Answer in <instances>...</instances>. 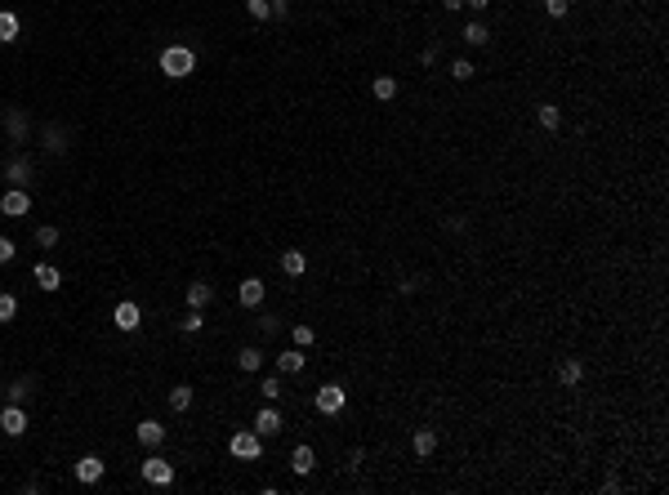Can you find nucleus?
Masks as SVG:
<instances>
[{
	"mask_svg": "<svg viewBox=\"0 0 669 495\" xmlns=\"http://www.w3.org/2000/svg\"><path fill=\"white\" fill-rule=\"evenodd\" d=\"M27 389H32V379H18L14 389H9V402H22V397H27Z\"/></svg>",
	"mask_w": 669,
	"mask_h": 495,
	"instance_id": "36",
	"label": "nucleus"
},
{
	"mask_svg": "<svg viewBox=\"0 0 669 495\" xmlns=\"http://www.w3.org/2000/svg\"><path fill=\"white\" fill-rule=\"evenodd\" d=\"M486 41H491V32H486L482 22H469L464 27V45H486Z\"/></svg>",
	"mask_w": 669,
	"mask_h": 495,
	"instance_id": "28",
	"label": "nucleus"
},
{
	"mask_svg": "<svg viewBox=\"0 0 669 495\" xmlns=\"http://www.w3.org/2000/svg\"><path fill=\"white\" fill-rule=\"evenodd\" d=\"M36 286H41V291H58V286H63V272L54 268V263H36Z\"/></svg>",
	"mask_w": 669,
	"mask_h": 495,
	"instance_id": "15",
	"label": "nucleus"
},
{
	"mask_svg": "<svg viewBox=\"0 0 669 495\" xmlns=\"http://www.w3.org/2000/svg\"><path fill=\"white\" fill-rule=\"evenodd\" d=\"M192 67H197V54H192L188 45H170V50H161V71H165L170 81L192 76Z\"/></svg>",
	"mask_w": 669,
	"mask_h": 495,
	"instance_id": "1",
	"label": "nucleus"
},
{
	"mask_svg": "<svg viewBox=\"0 0 669 495\" xmlns=\"http://www.w3.org/2000/svg\"><path fill=\"white\" fill-rule=\"evenodd\" d=\"M188 406H192V389H188V384L170 389V410H188Z\"/></svg>",
	"mask_w": 669,
	"mask_h": 495,
	"instance_id": "27",
	"label": "nucleus"
},
{
	"mask_svg": "<svg viewBox=\"0 0 669 495\" xmlns=\"http://www.w3.org/2000/svg\"><path fill=\"white\" fill-rule=\"evenodd\" d=\"M0 143H5V139H0Z\"/></svg>",
	"mask_w": 669,
	"mask_h": 495,
	"instance_id": "42",
	"label": "nucleus"
},
{
	"mask_svg": "<svg viewBox=\"0 0 669 495\" xmlns=\"http://www.w3.org/2000/svg\"><path fill=\"white\" fill-rule=\"evenodd\" d=\"M268 5H273V14H277V18H286V9H290V0H268Z\"/></svg>",
	"mask_w": 669,
	"mask_h": 495,
	"instance_id": "39",
	"label": "nucleus"
},
{
	"mask_svg": "<svg viewBox=\"0 0 669 495\" xmlns=\"http://www.w3.org/2000/svg\"><path fill=\"white\" fill-rule=\"evenodd\" d=\"M5 125H9V139H14V143H22V139H27V116H22L18 107H9Z\"/></svg>",
	"mask_w": 669,
	"mask_h": 495,
	"instance_id": "22",
	"label": "nucleus"
},
{
	"mask_svg": "<svg viewBox=\"0 0 669 495\" xmlns=\"http://www.w3.org/2000/svg\"><path fill=\"white\" fill-rule=\"evenodd\" d=\"M303 361H308V357H303V348H290V353L277 357V375H299Z\"/></svg>",
	"mask_w": 669,
	"mask_h": 495,
	"instance_id": "16",
	"label": "nucleus"
},
{
	"mask_svg": "<svg viewBox=\"0 0 669 495\" xmlns=\"http://www.w3.org/2000/svg\"><path fill=\"white\" fill-rule=\"evenodd\" d=\"M27 210H32V192L27 188H9L5 197H0V214H5V219H22Z\"/></svg>",
	"mask_w": 669,
	"mask_h": 495,
	"instance_id": "5",
	"label": "nucleus"
},
{
	"mask_svg": "<svg viewBox=\"0 0 669 495\" xmlns=\"http://www.w3.org/2000/svg\"><path fill=\"white\" fill-rule=\"evenodd\" d=\"M344 402H348V393L339 389V384H322L317 397H312V406H317L322 415H339V410H344Z\"/></svg>",
	"mask_w": 669,
	"mask_h": 495,
	"instance_id": "4",
	"label": "nucleus"
},
{
	"mask_svg": "<svg viewBox=\"0 0 669 495\" xmlns=\"http://www.w3.org/2000/svg\"><path fill=\"white\" fill-rule=\"evenodd\" d=\"M259 393L268 397V402H277V397H282V375H268V379L259 384Z\"/></svg>",
	"mask_w": 669,
	"mask_h": 495,
	"instance_id": "30",
	"label": "nucleus"
},
{
	"mask_svg": "<svg viewBox=\"0 0 669 495\" xmlns=\"http://www.w3.org/2000/svg\"><path fill=\"white\" fill-rule=\"evenodd\" d=\"M442 9H451V14H455V9H464V0H442Z\"/></svg>",
	"mask_w": 669,
	"mask_h": 495,
	"instance_id": "40",
	"label": "nucleus"
},
{
	"mask_svg": "<svg viewBox=\"0 0 669 495\" xmlns=\"http://www.w3.org/2000/svg\"><path fill=\"white\" fill-rule=\"evenodd\" d=\"M544 9H549L553 18H567V9H571V0H544Z\"/></svg>",
	"mask_w": 669,
	"mask_h": 495,
	"instance_id": "35",
	"label": "nucleus"
},
{
	"mask_svg": "<svg viewBox=\"0 0 669 495\" xmlns=\"http://www.w3.org/2000/svg\"><path fill=\"white\" fill-rule=\"evenodd\" d=\"M143 482H152V487H170V482H174V464H170L165 455H148V460H143Z\"/></svg>",
	"mask_w": 669,
	"mask_h": 495,
	"instance_id": "3",
	"label": "nucleus"
},
{
	"mask_svg": "<svg viewBox=\"0 0 669 495\" xmlns=\"http://www.w3.org/2000/svg\"><path fill=\"white\" fill-rule=\"evenodd\" d=\"M36 241H41L45 250H54V246H58V228H54V223H41V228H36Z\"/></svg>",
	"mask_w": 669,
	"mask_h": 495,
	"instance_id": "29",
	"label": "nucleus"
},
{
	"mask_svg": "<svg viewBox=\"0 0 669 495\" xmlns=\"http://www.w3.org/2000/svg\"><path fill=\"white\" fill-rule=\"evenodd\" d=\"M99 477H103V460H99V455H81V460H76V482L90 487V482H99Z\"/></svg>",
	"mask_w": 669,
	"mask_h": 495,
	"instance_id": "12",
	"label": "nucleus"
},
{
	"mask_svg": "<svg viewBox=\"0 0 669 495\" xmlns=\"http://www.w3.org/2000/svg\"><path fill=\"white\" fill-rule=\"evenodd\" d=\"M237 299H241V308H259L263 304V281L259 277H246V281L237 286Z\"/></svg>",
	"mask_w": 669,
	"mask_h": 495,
	"instance_id": "10",
	"label": "nucleus"
},
{
	"mask_svg": "<svg viewBox=\"0 0 669 495\" xmlns=\"http://www.w3.org/2000/svg\"><path fill=\"white\" fill-rule=\"evenodd\" d=\"M14 255H18V250H14V241H9V237H0V263H9Z\"/></svg>",
	"mask_w": 669,
	"mask_h": 495,
	"instance_id": "37",
	"label": "nucleus"
},
{
	"mask_svg": "<svg viewBox=\"0 0 669 495\" xmlns=\"http://www.w3.org/2000/svg\"><path fill=\"white\" fill-rule=\"evenodd\" d=\"M228 451H233L237 460H259V455H263V438H259L254 428H241V433H233Z\"/></svg>",
	"mask_w": 669,
	"mask_h": 495,
	"instance_id": "2",
	"label": "nucleus"
},
{
	"mask_svg": "<svg viewBox=\"0 0 669 495\" xmlns=\"http://www.w3.org/2000/svg\"><path fill=\"white\" fill-rule=\"evenodd\" d=\"M303 268H308L303 250H286V255H282V272H286V277H303Z\"/></svg>",
	"mask_w": 669,
	"mask_h": 495,
	"instance_id": "21",
	"label": "nucleus"
},
{
	"mask_svg": "<svg viewBox=\"0 0 669 495\" xmlns=\"http://www.w3.org/2000/svg\"><path fill=\"white\" fill-rule=\"evenodd\" d=\"M290 335H295V344H299V348H308L312 340H317V330H312V326H295Z\"/></svg>",
	"mask_w": 669,
	"mask_h": 495,
	"instance_id": "32",
	"label": "nucleus"
},
{
	"mask_svg": "<svg viewBox=\"0 0 669 495\" xmlns=\"http://www.w3.org/2000/svg\"><path fill=\"white\" fill-rule=\"evenodd\" d=\"M558 379H563L567 389H576V384L585 379V366H580V357H567L563 366H558Z\"/></svg>",
	"mask_w": 669,
	"mask_h": 495,
	"instance_id": "17",
	"label": "nucleus"
},
{
	"mask_svg": "<svg viewBox=\"0 0 669 495\" xmlns=\"http://www.w3.org/2000/svg\"><path fill=\"white\" fill-rule=\"evenodd\" d=\"M237 366L246 370V375H254V370L263 366V353H259V348H241V353H237Z\"/></svg>",
	"mask_w": 669,
	"mask_h": 495,
	"instance_id": "24",
	"label": "nucleus"
},
{
	"mask_svg": "<svg viewBox=\"0 0 669 495\" xmlns=\"http://www.w3.org/2000/svg\"><path fill=\"white\" fill-rule=\"evenodd\" d=\"M201 326H205V312H201V308H188L184 321H179V330H184V335H197Z\"/></svg>",
	"mask_w": 669,
	"mask_h": 495,
	"instance_id": "26",
	"label": "nucleus"
},
{
	"mask_svg": "<svg viewBox=\"0 0 669 495\" xmlns=\"http://www.w3.org/2000/svg\"><path fill=\"white\" fill-rule=\"evenodd\" d=\"M246 9H250V18H273V5H268V0H246Z\"/></svg>",
	"mask_w": 669,
	"mask_h": 495,
	"instance_id": "33",
	"label": "nucleus"
},
{
	"mask_svg": "<svg viewBox=\"0 0 669 495\" xmlns=\"http://www.w3.org/2000/svg\"><path fill=\"white\" fill-rule=\"evenodd\" d=\"M18 317V299L14 295H0V321H14Z\"/></svg>",
	"mask_w": 669,
	"mask_h": 495,
	"instance_id": "31",
	"label": "nucleus"
},
{
	"mask_svg": "<svg viewBox=\"0 0 669 495\" xmlns=\"http://www.w3.org/2000/svg\"><path fill=\"white\" fill-rule=\"evenodd\" d=\"M134 433H139L143 446H161V442H165V424H161V419H143Z\"/></svg>",
	"mask_w": 669,
	"mask_h": 495,
	"instance_id": "14",
	"label": "nucleus"
},
{
	"mask_svg": "<svg viewBox=\"0 0 669 495\" xmlns=\"http://www.w3.org/2000/svg\"><path fill=\"white\" fill-rule=\"evenodd\" d=\"M375 99H380V103L397 99V76H375Z\"/></svg>",
	"mask_w": 669,
	"mask_h": 495,
	"instance_id": "25",
	"label": "nucleus"
},
{
	"mask_svg": "<svg viewBox=\"0 0 669 495\" xmlns=\"http://www.w3.org/2000/svg\"><path fill=\"white\" fill-rule=\"evenodd\" d=\"M214 299V286H205V281H192L188 286V308H205Z\"/></svg>",
	"mask_w": 669,
	"mask_h": 495,
	"instance_id": "20",
	"label": "nucleus"
},
{
	"mask_svg": "<svg viewBox=\"0 0 669 495\" xmlns=\"http://www.w3.org/2000/svg\"><path fill=\"white\" fill-rule=\"evenodd\" d=\"M286 428V419H282V410H273V406H263L259 415H254V433L259 438H277V433Z\"/></svg>",
	"mask_w": 669,
	"mask_h": 495,
	"instance_id": "8",
	"label": "nucleus"
},
{
	"mask_svg": "<svg viewBox=\"0 0 669 495\" xmlns=\"http://www.w3.org/2000/svg\"><path fill=\"white\" fill-rule=\"evenodd\" d=\"M451 76H455V81H469V76H473V63H469V58H455V63H451Z\"/></svg>",
	"mask_w": 669,
	"mask_h": 495,
	"instance_id": "34",
	"label": "nucleus"
},
{
	"mask_svg": "<svg viewBox=\"0 0 669 495\" xmlns=\"http://www.w3.org/2000/svg\"><path fill=\"white\" fill-rule=\"evenodd\" d=\"M14 41H18V14L0 9V45H14Z\"/></svg>",
	"mask_w": 669,
	"mask_h": 495,
	"instance_id": "18",
	"label": "nucleus"
},
{
	"mask_svg": "<svg viewBox=\"0 0 669 495\" xmlns=\"http://www.w3.org/2000/svg\"><path fill=\"white\" fill-rule=\"evenodd\" d=\"M290 468H295L299 477H308L312 468H317V451H312V446H295V451H290Z\"/></svg>",
	"mask_w": 669,
	"mask_h": 495,
	"instance_id": "11",
	"label": "nucleus"
},
{
	"mask_svg": "<svg viewBox=\"0 0 669 495\" xmlns=\"http://www.w3.org/2000/svg\"><path fill=\"white\" fill-rule=\"evenodd\" d=\"M411 446H415V455H433V446H437V433H433V428H415V438H411Z\"/></svg>",
	"mask_w": 669,
	"mask_h": 495,
	"instance_id": "23",
	"label": "nucleus"
},
{
	"mask_svg": "<svg viewBox=\"0 0 669 495\" xmlns=\"http://www.w3.org/2000/svg\"><path fill=\"white\" fill-rule=\"evenodd\" d=\"M112 321H116V330H139L143 326V308L134 304V299H125V304H116V312H112Z\"/></svg>",
	"mask_w": 669,
	"mask_h": 495,
	"instance_id": "6",
	"label": "nucleus"
},
{
	"mask_svg": "<svg viewBox=\"0 0 669 495\" xmlns=\"http://www.w3.org/2000/svg\"><path fill=\"white\" fill-rule=\"evenodd\" d=\"M464 5H469V9H478V14H482V9L491 5V0H464Z\"/></svg>",
	"mask_w": 669,
	"mask_h": 495,
	"instance_id": "41",
	"label": "nucleus"
},
{
	"mask_svg": "<svg viewBox=\"0 0 669 495\" xmlns=\"http://www.w3.org/2000/svg\"><path fill=\"white\" fill-rule=\"evenodd\" d=\"M41 139H45V152H54V156L67 152V130H63V125H45Z\"/></svg>",
	"mask_w": 669,
	"mask_h": 495,
	"instance_id": "13",
	"label": "nucleus"
},
{
	"mask_svg": "<svg viewBox=\"0 0 669 495\" xmlns=\"http://www.w3.org/2000/svg\"><path fill=\"white\" fill-rule=\"evenodd\" d=\"M535 120H540V130H558L563 125V112H558V103H540L535 107Z\"/></svg>",
	"mask_w": 669,
	"mask_h": 495,
	"instance_id": "19",
	"label": "nucleus"
},
{
	"mask_svg": "<svg viewBox=\"0 0 669 495\" xmlns=\"http://www.w3.org/2000/svg\"><path fill=\"white\" fill-rule=\"evenodd\" d=\"M420 58H424V67H433V63H437V58H442V50H437V45H429V50H424Z\"/></svg>",
	"mask_w": 669,
	"mask_h": 495,
	"instance_id": "38",
	"label": "nucleus"
},
{
	"mask_svg": "<svg viewBox=\"0 0 669 495\" xmlns=\"http://www.w3.org/2000/svg\"><path fill=\"white\" fill-rule=\"evenodd\" d=\"M5 179H9L14 188H27V183H32V156H14V161L5 165Z\"/></svg>",
	"mask_w": 669,
	"mask_h": 495,
	"instance_id": "9",
	"label": "nucleus"
},
{
	"mask_svg": "<svg viewBox=\"0 0 669 495\" xmlns=\"http://www.w3.org/2000/svg\"><path fill=\"white\" fill-rule=\"evenodd\" d=\"M0 433H5V438H22V433H27V415H22L18 402L0 410Z\"/></svg>",
	"mask_w": 669,
	"mask_h": 495,
	"instance_id": "7",
	"label": "nucleus"
}]
</instances>
